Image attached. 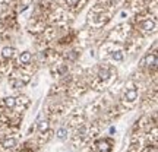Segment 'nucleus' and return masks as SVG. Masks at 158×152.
I'll use <instances>...</instances> for the list:
<instances>
[{
  "instance_id": "f257e3e1",
  "label": "nucleus",
  "mask_w": 158,
  "mask_h": 152,
  "mask_svg": "<svg viewBox=\"0 0 158 152\" xmlns=\"http://www.w3.org/2000/svg\"><path fill=\"white\" fill-rule=\"evenodd\" d=\"M138 100V91L135 88H129V89L124 92V101L127 102H135Z\"/></svg>"
},
{
  "instance_id": "f03ea898",
  "label": "nucleus",
  "mask_w": 158,
  "mask_h": 152,
  "mask_svg": "<svg viewBox=\"0 0 158 152\" xmlns=\"http://www.w3.org/2000/svg\"><path fill=\"white\" fill-rule=\"evenodd\" d=\"M142 64H143V66H149V68H151V66L155 68V66H157V56H155V54H152V56H151V54L147 56L145 59H143Z\"/></svg>"
},
{
  "instance_id": "7ed1b4c3",
  "label": "nucleus",
  "mask_w": 158,
  "mask_h": 152,
  "mask_svg": "<svg viewBox=\"0 0 158 152\" xmlns=\"http://www.w3.org/2000/svg\"><path fill=\"white\" fill-rule=\"evenodd\" d=\"M2 145L5 148H7V149H12V148L16 146V141H15L13 138H6V139L2 141Z\"/></svg>"
},
{
  "instance_id": "20e7f679",
  "label": "nucleus",
  "mask_w": 158,
  "mask_h": 152,
  "mask_svg": "<svg viewBox=\"0 0 158 152\" xmlns=\"http://www.w3.org/2000/svg\"><path fill=\"white\" fill-rule=\"evenodd\" d=\"M154 27H155V23H154L152 21H145V22H142V25H141V28L143 29V31H147V32L152 31Z\"/></svg>"
},
{
  "instance_id": "39448f33",
  "label": "nucleus",
  "mask_w": 158,
  "mask_h": 152,
  "mask_svg": "<svg viewBox=\"0 0 158 152\" xmlns=\"http://www.w3.org/2000/svg\"><path fill=\"white\" fill-rule=\"evenodd\" d=\"M5 105L7 108H13L16 105V98H13V97H7L5 98Z\"/></svg>"
},
{
  "instance_id": "423d86ee",
  "label": "nucleus",
  "mask_w": 158,
  "mask_h": 152,
  "mask_svg": "<svg viewBox=\"0 0 158 152\" xmlns=\"http://www.w3.org/2000/svg\"><path fill=\"white\" fill-rule=\"evenodd\" d=\"M68 129H64V127H60V129L57 130V138L60 139V141H64L66 138H68Z\"/></svg>"
},
{
  "instance_id": "0eeeda50",
  "label": "nucleus",
  "mask_w": 158,
  "mask_h": 152,
  "mask_svg": "<svg viewBox=\"0 0 158 152\" xmlns=\"http://www.w3.org/2000/svg\"><path fill=\"white\" fill-rule=\"evenodd\" d=\"M19 60H21V63H29L31 62V53H28V51L22 53L21 57H19Z\"/></svg>"
},
{
  "instance_id": "6e6552de",
  "label": "nucleus",
  "mask_w": 158,
  "mask_h": 152,
  "mask_svg": "<svg viewBox=\"0 0 158 152\" xmlns=\"http://www.w3.org/2000/svg\"><path fill=\"white\" fill-rule=\"evenodd\" d=\"M12 54H13V48H10V47H5V48L2 50V56L5 57V59L12 57Z\"/></svg>"
},
{
  "instance_id": "1a4fd4ad",
  "label": "nucleus",
  "mask_w": 158,
  "mask_h": 152,
  "mask_svg": "<svg viewBox=\"0 0 158 152\" xmlns=\"http://www.w3.org/2000/svg\"><path fill=\"white\" fill-rule=\"evenodd\" d=\"M38 129L41 130V132H44V130L47 129V121H41V123L38 124Z\"/></svg>"
},
{
  "instance_id": "9d476101",
  "label": "nucleus",
  "mask_w": 158,
  "mask_h": 152,
  "mask_svg": "<svg viewBox=\"0 0 158 152\" xmlns=\"http://www.w3.org/2000/svg\"><path fill=\"white\" fill-rule=\"evenodd\" d=\"M113 59H116V60H118V62H122V60H123V56H122L120 53H114V54H113Z\"/></svg>"
},
{
  "instance_id": "9b49d317",
  "label": "nucleus",
  "mask_w": 158,
  "mask_h": 152,
  "mask_svg": "<svg viewBox=\"0 0 158 152\" xmlns=\"http://www.w3.org/2000/svg\"><path fill=\"white\" fill-rule=\"evenodd\" d=\"M64 2H66L69 6H76V5H78L79 0H64Z\"/></svg>"
}]
</instances>
